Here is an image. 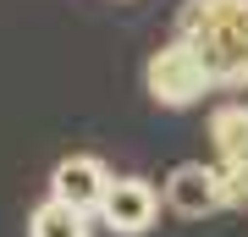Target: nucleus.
Masks as SVG:
<instances>
[{
    "label": "nucleus",
    "instance_id": "1",
    "mask_svg": "<svg viewBox=\"0 0 248 237\" xmlns=\"http://www.w3.org/2000/svg\"><path fill=\"white\" fill-rule=\"evenodd\" d=\"M143 88H149L155 105L187 111V105H199L215 83H210V72H204V61L193 55V44L171 39V44H160V50L149 55V66H143Z\"/></svg>",
    "mask_w": 248,
    "mask_h": 237
},
{
    "label": "nucleus",
    "instance_id": "2",
    "mask_svg": "<svg viewBox=\"0 0 248 237\" xmlns=\"http://www.w3.org/2000/svg\"><path fill=\"white\" fill-rule=\"evenodd\" d=\"M160 215V193L149 176H110L105 199H99V221L116 232V237H143Z\"/></svg>",
    "mask_w": 248,
    "mask_h": 237
},
{
    "label": "nucleus",
    "instance_id": "3",
    "mask_svg": "<svg viewBox=\"0 0 248 237\" xmlns=\"http://www.w3.org/2000/svg\"><path fill=\"white\" fill-rule=\"evenodd\" d=\"M160 199H166L171 215H182V221H204V215L221 210V176H215V166H204V160H182V166L166 176Z\"/></svg>",
    "mask_w": 248,
    "mask_h": 237
},
{
    "label": "nucleus",
    "instance_id": "4",
    "mask_svg": "<svg viewBox=\"0 0 248 237\" xmlns=\"http://www.w3.org/2000/svg\"><path fill=\"white\" fill-rule=\"evenodd\" d=\"M105 188H110V166L99 155H66L50 171V199H61V204H72L83 215H99Z\"/></svg>",
    "mask_w": 248,
    "mask_h": 237
},
{
    "label": "nucleus",
    "instance_id": "5",
    "mask_svg": "<svg viewBox=\"0 0 248 237\" xmlns=\"http://www.w3.org/2000/svg\"><path fill=\"white\" fill-rule=\"evenodd\" d=\"M193 33H226L248 44V0H187L177 11V39H193Z\"/></svg>",
    "mask_w": 248,
    "mask_h": 237
},
{
    "label": "nucleus",
    "instance_id": "6",
    "mask_svg": "<svg viewBox=\"0 0 248 237\" xmlns=\"http://www.w3.org/2000/svg\"><path fill=\"white\" fill-rule=\"evenodd\" d=\"M215 166H248V99H226L210 111Z\"/></svg>",
    "mask_w": 248,
    "mask_h": 237
},
{
    "label": "nucleus",
    "instance_id": "7",
    "mask_svg": "<svg viewBox=\"0 0 248 237\" xmlns=\"http://www.w3.org/2000/svg\"><path fill=\"white\" fill-rule=\"evenodd\" d=\"M89 221L94 215L72 210V204H61V199H45L33 215H28V237H94Z\"/></svg>",
    "mask_w": 248,
    "mask_h": 237
},
{
    "label": "nucleus",
    "instance_id": "8",
    "mask_svg": "<svg viewBox=\"0 0 248 237\" xmlns=\"http://www.w3.org/2000/svg\"><path fill=\"white\" fill-rule=\"evenodd\" d=\"M221 176V210H243L248 204V166H215Z\"/></svg>",
    "mask_w": 248,
    "mask_h": 237
}]
</instances>
